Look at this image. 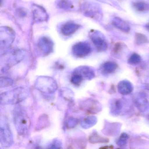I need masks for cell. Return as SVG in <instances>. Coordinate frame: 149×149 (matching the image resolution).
<instances>
[{
	"label": "cell",
	"mask_w": 149,
	"mask_h": 149,
	"mask_svg": "<svg viewBox=\"0 0 149 149\" xmlns=\"http://www.w3.org/2000/svg\"><path fill=\"white\" fill-rule=\"evenodd\" d=\"M134 7L137 11L143 12L149 10V5L144 1H138L134 4Z\"/></svg>",
	"instance_id": "20"
},
{
	"label": "cell",
	"mask_w": 149,
	"mask_h": 149,
	"mask_svg": "<svg viewBox=\"0 0 149 149\" xmlns=\"http://www.w3.org/2000/svg\"><path fill=\"white\" fill-rule=\"evenodd\" d=\"M13 84V81L10 78L7 77H1V87H8V86L12 85Z\"/></svg>",
	"instance_id": "26"
},
{
	"label": "cell",
	"mask_w": 149,
	"mask_h": 149,
	"mask_svg": "<svg viewBox=\"0 0 149 149\" xmlns=\"http://www.w3.org/2000/svg\"><path fill=\"white\" fill-rule=\"evenodd\" d=\"M83 80V78L80 74L75 72H73L70 81L74 85L78 86L81 84Z\"/></svg>",
	"instance_id": "21"
},
{
	"label": "cell",
	"mask_w": 149,
	"mask_h": 149,
	"mask_svg": "<svg viewBox=\"0 0 149 149\" xmlns=\"http://www.w3.org/2000/svg\"><path fill=\"white\" fill-rule=\"evenodd\" d=\"M27 96L26 90L23 88H18L2 93L1 95V102L4 104H15L23 101Z\"/></svg>",
	"instance_id": "2"
},
{
	"label": "cell",
	"mask_w": 149,
	"mask_h": 149,
	"mask_svg": "<svg viewBox=\"0 0 149 149\" xmlns=\"http://www.w3.org/2000/svg\"><path fill=\"white\" fill-rule=\"evenodd\" d=\"M112 22L116 28L123 32L128 33L130 31V29L129 25L121 18L115 17L112 20Z\"/></svg>",
	"instance_id": "14"
},
{
	"label": "cell",
	"mask_w": 149,
	"mask_h": 149,
	"mask_svg": "<svg viewBox=\"0 0 149 149\" xmlns=\"http://www.w3.org/2000/svg\"><path fill=\"white\" fill-rule=\"evenodd\" d=\"M90 37L92 42L99 51L106 50L108 47L107 42L103 35L98 31L92 30L90 33Z\"/></svg>",
	"instance_id": "6"
},
{
	"label": "cell",
	"mask_w": 149,
	"mask_h": 149,
	"mask_svg": "<svg viewBox=\"0 0 149 149\" xmlns=\"http://www.w3.org/2000/svg\"><path fill=\"white\" fill-rule=\"evenodd\" d=\"M38 46L41 51L46 55L50 54L53 50V42L47 37H42L40 39Z\"/></svg>",
	"instance_id": "10"
},
{
	"label": "cell",
	"mask_w": 149,
	"mask_h": 149,
	"mask_svg": "<svg viewBox=\"0 0 149 149\" xmlns=\"http://www.w3.org/2000/svg\"><path fill=\"white\" fill-rule=\"evenodd\" d=\"M35 87L41 92L51 94L56 91L58 85L55 80L52 77L40 76L36 81Z\"/></svg>",
	"instance_id": "3"
},
{
	"label": "cell",
	"mask_w": 149,
	"mask_h": 149,
	"mask_svg": "<svg viewBox=\"0 0 149 149\" xmlns=\"http://www.w3.org/2000/svg\"><path fill=\"white\" fill-rule=\"evenodd\" d=\"M74 72L80 74L83 79L91 80L95 77L94 70L88 66H80L76 68Z\"/></svg>",
	"instance_id": "11"
},
{
	"label": "cell",
	"mask_w": 149,
	"mask_h": 149,
	"mask_svg": "<svg viewBox=\"0 0 149 149\" xmlns=\"http://www.w3.org/2000/svg\"><path fill=\"white\" fill-rule=\"evenodd\" d=\"M117 68V65L113 62L105 63L102 67L103 70L105 73H111L114 72Z\"/></svg>",
	"instance_id": "18"
},
{
	"label": "cell",
	"mask_w": 149,
	"mask_h": 149,
	"mask_svg": "<svg viewBox=\"0 0 149 149\" xmlns=\"http://www.w3.org/2000/svg\"><path fill=\"white\" fill-rule=\"evenodd\" d=\"M135 40L136 42L138 44H144L148 42L147 37L142 34H136L135 36Z\"/></svg>",
	"instance_id": "23"
},
{
	"label": "cell",
	"mask_w": 149,
	"mask_h": 149,
	"mask_svg": "<svg viewBox=\"0 0 149 149\" xmlns=\"http://www.w3.org/2000/svg\"><path fill=\"white\" fill-rule=\"evenodd\" d=\"M91 48L88 43L80 42L76 43L72 48V53L74 56L79 58H83L90 54Z\"/></svg>",
	"instance_id": "8"
},
{
	"label": "cell",
	"mask_w": 149,
	"mask_h": 149,
	"mask_svg": "<svg viewBox=\"0 0 149 149\" xmlns=\"http://www.w3.org/2000/svg\"><path fill=\"white\" fill-rule=\"evenodd\" d=\"M128 138H129V136L127 134L124 133H123L117 142V144L119 146H123L125 145Z\"/></svg>",
	"instance_id": "25"
},
{
	"label": "cell",
	"mask_w": 149,
	"mask_h": 149,
	"mask_svg": "<svg viewBox=\"0 0 149 149\" xmlns=\"http://www.w3.org/2000/svg\"><path fill=\"white\" fill-rule=\"evenodd\" d=\"M78 119L72 117L70 118L68 121L67 125L69 128H74L78 123Z\"/></svg>",
	"instance_id": "27"
},
{
	"label": "cell",
	"mask_w": 149,
	"mask_h": 149,
	"mask_svg": "<svg viewBox=\"0 0 149 149\" xmlns=\"http://www.w3.org/2000/svg\"><path fill=\"white\" fill-rule=\"evenodd\" d=\"M118 88L119 93L123 95L130 94L133 90L131 84L127 81H122L119 82Z\"/></svg>",
	"instance_id": "15"
},
{
	"label": "cell",
	"mask_w": 149,
	"mask_h": 149,
	"mask_svg": "<svg viewBox=\"0 0 149 149\" xmlns=\"http://www.w3.org/2000/svg\"><path fill=\"white\" fill-rule=\"evenodd\" d=\"M82 8L84 15L88 17L96 19L102 17V10L97 4L87 2L84 5Z\"/></svg>",
	"instance_id": "7"
},
{
	"label": "cell",
	"mask_w": 149,
	"mask_h": 149,
	"mask_svg": "<svg viewBox=\"0 0 149 149\" xmlns=\"http://www.w3.org/2000/svg\"><path fill=\"white\" fill-rule=\"evenodd\" d=\"M80 27V25L73 22L64 24L61 28V33L64 36H70L75 33Z\"/></svg>",
	"instance_id": "13"
},
{
	"label": "cell",
	"mask_w": 149,
	"mask_h": 149,
	"mask_svg": "<svg viewBox=\"0 0 149 149\" xmlns=\"http://www.w3.org/2000/svg\"><path fill=\"white\" fill-rule=\"evenodd\" d=\"M15 37V32L8 27H1L0 30V46L1 49L10 47Z\"/></svg>",
	"instance_id": "5"
},
{
	"label": "cell",
	"mask_w": 149,
	"mask_h": 149,
	"mask_svg": "<svg viewBox=\"0 0 149 149\" xmlns=\"http://www.w3.org/2000/svg\"><path fill=\"white\" fill-rule=\"evenodd\" d=\"M137 107L140 111H145L149 108V104L145 98H139L137 100Z\"/></svg>",
	"instance_id": "19"
},
{
	"label": "cell",
	"mask_w": 149,
	"mask_h": 149,
	"mask_svg": "<svg viewBox=\"0 0 149 149\" xmlns=\"http://www.w3.org/2000/svg\"><path fill=\"white\" fill-rule=\"evenodd\" d=\"M141 61V57L136 54H133L131 56L128 60V63L131 65L138 64Z\"/></svg>",
	"instance_id": "22"
},
{
	"label": "cell",
	"mask_w": 149,
	"mask_h": 149,
	"mask_svg": "<svg viewBox=\"0 0 149 149\" xmlns=\"http://www.w3.org/2000/svg\"><path fill=\"white\" fill-rule=\"evenodd\" d=\"M61 143L60 141L55 140L54 142L51 143L50 145V147H49V148H61Z\"/></svg>",
	"instance_id": "28"
},
{
	"label": "cell",
	"mask_w": 149,
	"mask_h": 149,
	"mask_svg": "<svg viewBox=\"0 0 149 149\" xmlns=\"http://www.w3.org/2000/svg\"><path fill=\"white\" fill-rule=\"evenodd\" d=\"M0 141L2 146L5 147H9L13 142L12 132L5 118L3 119V121L1 119V122Z\"/></svg>",
	"instance_id": "4"
},
{
	"label": "cell",
	"mask_w": 149,
	"mask_h": 149,
	"mask_svg": "<svg viewBox=\"0 0 149 149\" xmlns=\"http://www.w3.org/2000/svg\"><path fill=\"white\" fill-rule=\"evenodd\" d=\"M58 5L59 7L63 9H69L72 7V4L69 0H60Z\"/></svg>",
	"instance_id": "24"
},
{
	"label": "cell",
	"mask_w": 149,
	"mask_h": 149,
	"mask_svg": "<svg viewBox=\"0 0 149 149\" xmlns=\"http://www.w3.org/2000/svg\"><path fill=\"white\" fill-rule=\"evenodd\" d=\"M97 119L95 117L90 116L84 118L81 121V125L84 129H89L95 124Z\"/></svg>",
	"instance_id": "16"
},
{
	"label": "cell",
	"mask_w": 149,
	"mask_h": 149,
	"mask_svg": "<svg viewBox=\"0 0 149 149\" xmlns=\"http://www.w3.org/2000/svg\"><path fill=\"white\" fill-rule=\"evenodd\" d=\"M33 19L35 22H43L48 19L47 14L45 9L37 5H33L32 7Z\"/></svg>",
	"instance_id": "9"
},
{
	"label": "cell",
	"mask_w": 149,
	"mask_h": 149,
	"mask_svg": "<svg viewBox=\"0 0 149 149\" xmlns=\"http://www.w3.org/2000/svg\"><path fill=\"white\" fill-rule=\"evenodd\" d=\"M89 142L91 143L95 144L97 143H108L109 140L107 139L104 138L101 136L96 133H94L91 134L89 138Z\"/></svg>",
	"instance_id": "17"
},
{
	"label": "cell",
	"mask_w": 149,
	"mask_h": 149,
	"mask_svg": "<svg viewBox=\"0 0 149 149\" xmlns=\"http://www.w3.org/2000/svg\"><path fill=\"white\" fill-rule=\"evenodd\" d=\"M147 27H148L149 28V23L148 24V25H147Z\"/></svg>",
	"instance_id": "29"
},
{
	"label": "cell",
	"mask_w": 149,
	"mask_h": 149,
	"mask_svg": "<svg viewBox=\"0 0 149 149\" xmlns=\"http://www.w3.org/2000/svg\"><path fill=\"white\" fill-rule=\"evenodd\" d=\"M14 123L17 132L20 136H25L28 132L30 126V120L25 111L20 109L15 111Z\"/></svg>",
	"instance_id": "1"
},
{
	"label": "cell",
	"mask_w": 149,
	"mask_h": 149,
	"mask_svg": "<svg viewBox=\"0 0 149 149\" xmlns=\"http://www.w3.org/2000/svg\"><path fill=\"white\" fill-rule=\"evenodd\" d=\"M82 108L87 112L91 113H97L100 111V104L96 101L94 100H88L83 104Z\"/></svg>",
	"instance_id": "12"
}]
</instances>
